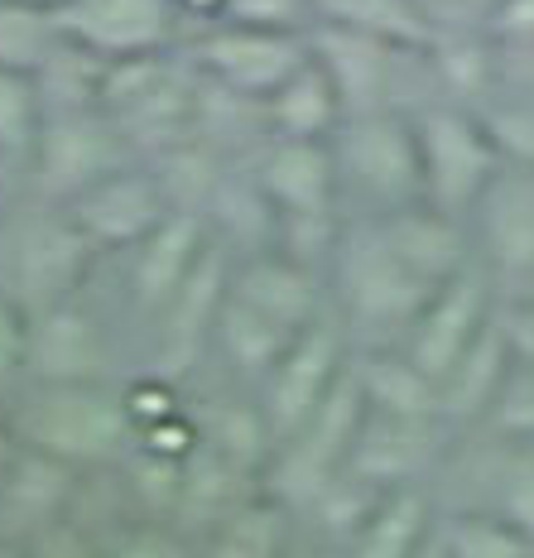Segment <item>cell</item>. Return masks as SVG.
<instances>
[{
  "label": "cell",
  "instance_id": "obj_1",
  "mask_svg": "<svg viewBox=\"0 0 534 558\" xmlns=\"http://www.w3.org/2000/svg\"><path fill=\"white\" fill-rule=\"evenodd\" d=\"M15 438L63 468L97 476L135 448V418L121 386H20L5 404Z\"/></svg>",
  "mask_w": 534,
  "mask_h": 558
},
{
  "label": "cell",
  "instance_id": "obj_2",
  "mask_svg": "<svg viewBox=\"0 0 534 558\" xmlns=\"http://www.w3.org/2000/svg\"><path fill=\"white\" fill-rule=\"evenodd\" d=\"M328 294L332 318L347 328L352 347H400L434 289L404 270L376 217H347L328 265Z\"/></svg>",
  "mask_w": 534,
  "mask_h": 558
},
{
  "label": "cell",
  "instance_id": "obj_3",
  "mask_svg": "<svg viewBox=\"0 0 534 558\" xmlns=\"http://www.w3.org/2000/svg\"><path fill=\"white\" fill-rule=\"evenodd\" d=\"M101 265L92 241L77 231L68 207L34 203L20 193L0 222V289L20 308L44 313L87 294V279Z\"/></svg>",
  "mask_w": 534,
  "mask_h": 558
},
{
  "label": "cell",
  "instance_id": "obj_4",
  "mask_svg": "<svg viewBox=\"0 0 534 558\" xmlns=\"http://www.w3.org/2000/svg\"><path fill=\"white\" fill-rule=\"evenodd\" d=\"M197 92H203V77H197L189 49L125 58V63H107L101 111L121 125L135 155L159 159L193 140Z\"/></svg>",
  "mask_w": 534,
  "mask_h": 558
},
{
  "label": "cell",
  "instance_id": "obj_5",
  "mask_svg": "<svg viewBox=\"0 0 534 558\" xmlns=\"http://www.w3.org/2000/svg\"><path fill=\"white\" fill-rule=\"evenodd\" d=\"M347 217H386L424 203V165L414 111L390 107L371 116H347L332 135Z\"/></svg>",
  "mask_w": 534,
  "mask_h": 558
},
{
  "label": "cell",
  "instance_id": "obj_6",
  "mask_svg": "<svg viewBox=\"0 0 534 558\" xmlns=\"http://www.w3.org/2000/svg\"><path fill=\"white\" fill-rule=\"evenodd\" d=\"M414 131H420L424 203L452 217H472V207L506 169L486 111L458 107V101H424L414 107Z\"/></svg>",
  "mask_w": 534,
  "mask_h": 558
},
{
  "label": "cell",
  "instance_id": "obj_7",
  "mask_svg": "<svg viewBox=\"0 0 534 558\" xmlns=\"http://www.w3.org/2000/svg\"><path fill=\"white\" fill-rule=\"evenodd\" d=\"M125 165H141L131 140L107 111H68V116H44L39 145L29 155V169L20 179V193L34 203L68 207L101 179L121 173Z\"/></svg>",
  "mask_w": 534,
  "mask_h": 558
},
{
  "label": "cell",
  "instance_id": "obj_8",
  "mask_svg": "<svg viewBox=\"0 0 534 558\" xmlns=\"http://www.w3.org/2000/svg\"><path fill=\"white\" fill-rule=\"evenodd\" d=\"M362 418H366V395H362V380H356V366H347L338 390L275 448L270 468H265V492L280 496L294 515H304L313 496L347 472L356 434H362Z\"/></svg>",
  "mask_w": 534,
  "mask_h": 558
},
{
  "label": "cell",
  "instance_id": "obj_9",
  "mask_svg": "<svg viewBox=\"0 0 534 558\" xmlns=\"http://www.w3.org/2000/svg\"><path fill=\"white\" fill-rule=\"evenodd\" d=\"M121 342L107 308L87 294L34 313L29 323V380L25 386H121Z\"/></svg>",
  "mask_w": 534,
  "mask_h": 558
},
{
  "label": "cell",
  "instance_id": "obj_10",
  "mask_svg": "<svg viewBox=\"0 0 534 558\" xmlns=\"http://www.w3.org/2000/svg\"><path fill=\"white\" fill-rule=\"evenodd\" d=\"M352 352H356L352 337H347V328L328 313V318H318L308 332H299L280 362L255 380L251 395H255V404H260L265 424H270L275 448L338 390V380L347 376V366H352Z\"/></svg>",
  "mask_w": 534,
  "mask_h": 558
},
{
  "label": "cell",
  "instance_id": "obj_11",
  "mask_svg": "<svg viewBox=\"0 0 534 558\" xmlns=\"http://www.w3.org/2000/svg\"><path fill=\"white\" fill-rule=\"evenodd\" d=\"M227 289H231V251L222 241H213L203 265L183 279V289L145 328V371L149 376L189 386V376L203 366V356H213V332H217V313L227 304Z\"/></svg>",
  "mask_w": 534,
  "mask_h": 558
},
{
  "label": "cell",
  "instance_id": "obj_12",
  "mask_svg": "<svg viewBox=\"0 0 534 558\" xmlns=\"http://www.w3.org/2000/svg\"><path fill=\"white\" fill-rule=\"evenodd\" d=\"M193 68L207 83L236 92L246 101H270L299 68L308 63V34H280V29H251V25H213L197 29L189 44Z\"/></svg>",
  "mask_w": 534,
  "mask_h": 558
},
{
  "label": "cell",
  "instance_id": "obj_13",
  "mask_svg": "<svg viewBox=\"0 0 534 558\" xmlns=\"http://www.w3.org/2000/svg\"><path fill=\"white\" fill-rule=\"evenodd\" d=\"M477 265L501 299H534V173L501 169L468 217Z\"/></svg>",
  "mask_w": 534,
  "mask_h": 558
},
{
  "label": "cell",
  "instance_id": "obj_14",
  "mask_svg": "<svg viewBox=\"0 0 534 558\" xmlns=\"http://www.w3.org/2000/svg\"><path fill=\"white\" fill-rule=\"evenodd\" d=\"M63 39L87 49L101 63H125V58L173 53L189 44L173 0H68L58 10Z\"/></svg>",
  "mask_w": 534,
  "mask_h": 558
},
{
  "label": "cell",
  "instance_id": "obj_15",
  "mask_svg": "<svg viewBox=\"0 0 534 558\" xmlns=\"http://www.w3.org/2000/svg\"><path fill=\"white\" fill-rule=\"evenodd\" d=\"M496 308H501V294H496L491 275H486L482 265H468L458 279L438 284L434 294L424 299L420 318L400 337V352L410 356L424 376L444 380L448 371L458 366V356L486 332Z\"/></svg>",
  "mask_w": 534,
  "mask_h": 558
},
{
  "label": "cell",
  "instance_id": "obj_16",
  "mask_svg": "<svg viewBox=\"0 0 534 558\" xmlns=\"http://www.w3.org/2000/svg\"><path fill=\"white\" fill-rule=\"evenodd\" d=\"M179 213L173 207V197L165 193V183H159V173L145 165H125L121 173H111V179H101L97 189H87L77 203H68V217L77 222V231L92 241V251L107 260H125L135 246H141L145 236H155L159 227L169 222V217Z\"/></svg>",
  "mask_w": 534,
  "mask_h": 558
},
{
  "label": "cell",
  "instance_id": "obj_17",
  "mask_svg": "<svg viewBox=\"0 0 534 558\" xmlns=\"http://www.w3.org/2000/svg\"><path fill=\"white\" fill-rule=\"evenodd\" d=\"M308 44H313V58L323 63V73H328L332 87H338L347 116H371V111L404 107L400 101L404 97L400 92L404 68H410L420 53L395 49V44L376 39V34L328 25V20H318V25L308 29Z\"/></svg>",
  "mask_w": 534,
  "mask_h": 558
},
{
  "label": "cell",
  "instance_id": "obj_18",
  "mask_svg": "<svg viewBox=\"0 0 534 558\" xmlns=\"http://www.w3.org/2000/svg\"><path fill=\"white\" fill-rule=\"evenodd\" d=\"M448 438H452V428L444 418H400V414L366 410L347 472L362 476L376 492L428 486V476H434V468L448 452Z\"/></svg>",
  "mask_w": 534,
  "mask_h": 558
},
{
  "label": "cell",
  "instance_id": "obj_19",
  "mask_svg": "<svg viewBox=\"0 0 534 558\" xmlns=\"http://www.w3.org/2000/svg\"><path fill=\"white\" fill-rule=\"evenodd\" d=\"M213 241L217 236L203 213H173L155 236H145L141 246L125 255V289H121L125 313H131L141 328H149L155 313L183 289V279L203 265Z\"/></svg>",
  "mask_w": 534,
  "mask_h": 558
},
{
  "label": "cell",
  "instance_id": "obj_20",
  "mask_svg": "<svg viewBox=\"0 0 534 558\" xmlns=\"http://www.w3.org/2000/svg\"><path fill=\"white\" fill-rule=\"evenodd\" d=\"M83 472L20 444L15 462L0 476V534L15 544H29L34 534H44L58 520H73L77 506H83Z\"/></svg>",
  "mask_w": 534,
  "mask_h": 558
},
{
  "label": "cell",
  "instance_id": "obj_21",
  "mask_svg": "<svg viewBox=\"0 0 534 558\" xmlns=\"http://www.w3.org/2000/svg\"><path fill=\"white\" fill-rule=\"evenodd\" d=\"M376 227L386 231L390 251L404 260V270L428 289L448 284V279H458L468 265H477L468 217L438 213L434 203H414V207H400V213H386V217H376Z\"/></svg>",
  "mask_w": 534,
  "mask_h": 558
},
{
  "label": "cell",
  "instance_id": "obj_22",
  "mask_svg": "<svg viewBox=\"0 0 534 558\" xmlns=\"http://www.w3.org/2000/svg\"><path fill=\"white\" fill-rule=\"evenodd\" d=\"M510 371H515V362H510V347L501 332V308H496L486 332L458 356V366L438 380V400H444V418L452 434H477L486 418H491Z\"/></svg>",
  "mask_w": 534,
  "mask_h": 558
},
{
  "label": "cell",
  "instance_id": "obj_23",
  "mask_svg": "<svg viewBox=\"0 0 534 558\" xmlns=\"http://www.w3.org/2000/svg\"><path fill=\"white\" fill-rule=\"evenodd\" d=\"M255 492H265V482L236 462H227L222 452L193 448V458L183 462V482H179V501H173V525L189 539H203L213 525H222L236 506H246Z\"/></svg>",
  "mask_w": 534,
  "mask_h": 558
},
{
  "label": "cell",
  "instance_id": "obj_24",
  "mask_svg": "<svg viewBox=\"0 0 534 558\" xmlns=\"http://www.w3.org/2000/svg\"><path fill=\"white\" fill-rule=\"evenodd\" d=\"M193 404V424H197V444L222 452L227 462L255 472L265 482V468L275 458V438H270V424H265L260 404L246 386L236 390H213V395H197Z\"/></svg>",
  "mask_w": 534,
  "mask_h": 558
},
{
  "label": "cell",
  "instance_id": "obj_25",
  "mask_svg": "<svg viewBox=\"0 0 534 558\" xmlns=\"http://www.w3.org/2000/svg\"><path fill=\"white\" fill-rule=\"evenodd\" d=\"M444 525L434 486H400L386 492L366 525L342 544V558H414Z\"/></svg>",
  "mask_w": 534,
  "mask_h": 558
},
{
  "label": "cell",
  "instance_id": "obj_26",
  "mask_svg": "<svg viewBox=\"0 0 534 558\" xmlns=\"http://www.w3.org/2000/svg\"><path fill=\"white\" fill-rule=\"evenodd\" d=\"M352 366H356V380H362L366 410L400 414V418H444L438 380L424 376L400 347H356Z\"/></svg>",
  "mask_w": 534,
  "mask_h": 558
},
{
  "label": "cell",
  "instance_id": "obj_27",
  "mask_svg": "<svg viewBox=\"0 0 534 558\" xmlns=\"http://www.w3.org/2000/svg\"><path fill=\"white\" fill-rule=\"evenodd\" d=\"M424 73L434 83V101L486 111L501 83V44L491 34H462V39H434L424 49Z\"/></svg>",
  "mask_w": 534,
  "mask_h": 558
},
{
  "label": "cell",
  "instance_id": "obj_28",
  "mask_svg": "<svg viewBox=\"0 0 534 558\" xmlns=\"http://www.w3.org/2000/svg\"><path fill=\"white\" fill-rule=\"evenodd\" d=\"M342 121H347L342 97L313 53H308V63L265 101V131H270V140H332L342 131Z\"/></svg>",
  "mask_w": 534,
  "mask_h": 558
},
{
  "label": "cell",
  "instance_id": "obj_29",
  "mask_svg": "<svg viewBox=\"0 0 534 558\" xmlns=\"http://www.w3.org/2000/svg\"><path fill=\"white\" fill-rule=\"evenodd\" d=\"M299 534V515L280 496L255 492L246 506H236L222 525H213L197 539V558H284Z\"/></svg>",
  "mask_w": 534,
  "mask_h": 558
},
{
  "label": "cell",
  "instance_id": "obj_30",
  "mask_svg": "<svg viewBox=\"0 0 534 558\" xmlns=\"http://www.w3.org/2000/svg\"><path fill=\"white\" fill-rule=\"evenodd\" d=\"M472 482H477L472 506L510 520L534 539V444H510V438L486 434L477 462H472Z\"/></svg>",
  "mask_w": 534,
  "mask_h": 558
},
{
  "label": "cell",
  "instance_id": "obj_31",
  "mask_svg": "<svg viewBox=\"0 0 534 558\" xmlns=\"http://www.w3.org/2000/svg\"><path fill=\"white\" fill-rule=\"evenodd\" d=\"M44 116H68V111H101V87H107V63L92 58L77 44H58L49 63L34 73Z\"/></svg>",
  "mask_w": 534,
  "mask_h": 558
},
{
  "label": "cell",
  "instance_id": "obj_32",
  "mask_svg": "<svg viewBox=\"0 0 534 558\" xmlns=\"http://www.w3.org/2000/svg\"><path fill=\"white\" fill-rule=\"evenodd\" d=\"M318 20L376 34V39L395 44V49H410V53H424L434 44V34L420 20L414 0H318Z\"/></svg>",
  "mask_w": 534,
  "mask_h": 558
},
{
  "label": "cell",
  "instance_id": "obj_33",
  "mask_svg": "<svg viewBox=\"0 0 534 558\" xmlns=\"http://www.w3.org/2000/svg\"><path fill=\"white\" fill-rule=\"evenodd\" d=\"M63 44L58 10L20 5V0H0V73H25L34 77Z\"/></svg>",
  "mask_w": 534,
  "mask_h": 558
},
{
  "label": "cell",
  "instance_id": "obj_34",
  "mask_svg": "<svg viewBox=\"0 0 534 558\" xmlns=\"http://www.w3.org/2000/svg\"><path fill=\"white\" fill-rule=\"evenodd\" d=\"M444 539L452 558H534L530 534H520L510 520L482 506L444 510Z\"/></svg>",
  "mask_w": 534,
  "mask_h": 558
},
{
  "label": "cell",
  "instance_id": "obj_35",
  "mask_svg": "<svg viewBox=\"0 0 534 558\" xmlns=\"http://www.w3.org/2000/svg\"><path fill=\"white\" fill-rule=\"evenodd\" d=\"M44 131V101L34 77L25 73H0V159L25 179L29 155Z\"/></svg>",
  "mask_w": 534,
  "mask_h": 558
},
{
  "label": "cell",
  "instance_id": "obj_36",
  "mask_svg": "<svg viewBox=\"0 0 534 558\" xmlns=\"http://www.w3.org/2000/svg\"><path fill=\"white\" fill-rule=\"evenodd\" d=\"M101 549L107 558H197V539H189L173 520L131 515L101 534Z\"/></svg>",
  "mask_w": 534,
  "mask_h": 558
},
{
  "label": "cell",
  "instance_id": "obj_37",
  "mask_svg": "<svg viewBox=\"0 0 534 558\" xmlns=\"http://www.w3.org/2000/svg\"><path fill=\"white\" fill-rule=\"evenodd\" d=\"M477 434H491V438H510V444H534V371L530 366H515L496 400L491 418L477 428Z\"/></svg>",
  "mask_w": 534,
  "mask_h": 558
},
{
  "label": "cell",
  "instance_id": "obj_38",
  "mask_svg": "<svg viewBox=\"0 0 534 558\" xmlns=\"http://www.w3.org/2000/svg\"><path fill=\"white\" fill-rule=\"evenodd\" d=\"M222 25L308 34L313 25H318V0H227Z\"/></svg>",
  "mask_w": 534,
  "mask_h": 558
},
{
  "label": "cell",
  "instance_id": "obj_39",
  "mask_svg": "<svg viewBox=\"0 0 534 558\" xmlns=\"http://www.w3.org/2000/svg\"><path fill=\"white\" fill-rule=\"evenodd\" d=\"M29 313L0 289V404L29 380Z\"/></svg>",
  "mask_w": 534,
  "mask_h": 558
},
{
  "label": "cell",
  "instance_id": "obj_40",
  "mask_svg": "<svg viewBox=\"0 0 534 558\" xmlns=\"http://www.w3.org/2000/svg\"><path fill=\"white\" fill-rule=\"evenodd\" d=\"M414 10L434 39H462V34H491L501 0H414Z\"/></svg>",
  "mask_w": 534,
  "mask_h": 558
},
{
  "label": "cell",
  "instance_id": "obj_41",
  "mask_svg": "<svg viewBox=\"0 0 534 558\" xmlns=\"http://www.w3.org/2000/svg\"><path fill=\"white\" fill-rule=\"evenodd\" d=\"M25 549V558H107V549H101V534L83 525V520H58V525H49L44 534H34L29 544H20Z\"/></svg>",
  "mask_w": 534,
  "mask_h": 558
},
{
  "label": "cell",
  "instance_id": "obj_42",
  "mask_svg": "<svg viewBox=\"0 0 534 558\" xmlns=\"http://www.w3.org/2000/svg\"><path fill=\"white\" fill-rule=\"evenodd\" d=\"M491 135L501 145L510 169H530L534 173V107H486Z\"/></svg>",
  "mask_w": 534,
  "mask_h": 558
},
{
  "label": "cell",
  "instance_id": "obj_43",
  "mask_svg": "<svg viewBox=\"0 0 534 558\" xmlns=\"http://www.w3.org/2000/svg\"><path fill=\"white\" fill-rule=\"evenodd\" d=\"M501 332L510 362L534 371V299H501Z\"/></svg>",
  "mask_w": 534,
  "mask_h": 558
},
{
  "label": "cell",
  "instance_id": "obj_44",
  "mask_svg": "<svg viewBox=\"0 0 534 558\" xmlns=\"http://www.w3.org/2000/svg\"><path fill=\"white\" fill-rule=\"evenodd\" d=\"M491 39L501 49H534V0H501L496 10V25H491Z\"/></svg>",
  "mask_w": 534,
  "mask_h": 558
},
{
  "label": "cell",
  "instance_id": "obj_45",
  "mask_svg": "<svg viewBox=\"0 0 534 558\" xmlns=\"http://www.w3.org/2000/svg\"><path fill=\"white\" fill-rule=\"evenodd\" d=\"M173 5H179L183 25H189V39L197 29L222 25V15H227V0H173Z\"/></svg>",
  "mask_w": 534,
  "mask_h": 558
},
{
  "label": "cell",
  "instance_id": "obj_46",
  "mask_svg": "<svg viewBox=\"0 0 534 558\" xmlns=\"http://www.w3.org/2000/svg\"><path fill=\"white\" fill-rule=\"evenodd\" d=\"M284 558H342V549H332L328 539H318V534H308L304 525H299V534H294V544H289Z\"/></svg>",
  "mask_w": 534,
  "mask_h": 558
},
{
  "label": "cell",
  "instance_id": "obj_47",
  "mask_svg": "<svg viewBox=\"0 0 534 558\" xmlns=\"http://www.w3.org/2000/svg\"><path fill=\"white\" fill-rule=\"evenodd\" d=\"M15 452H20V438H15V428H10L5 410H0V476H5V468L15 462Z\"/></svg>",
  "mask_w": 534,
  "mask_h": 558
},
{
  "label": "cell",
  "instance_id": "obj_48",
  "mask_svg": "<svg viewBox=\"0 0 534 558\" xmlns=\"http://www.w3.org/2000/svg\"><path fill=\"white\" fill-rule=\"evenodd\" d=\"M414 558H452V554H448V539H444V525H438V534H434V539H428Z\"/></svg>",
  "mask_w": 534,
  "mask_h": 558
},
{
  "label": "cell",
  "instance_id": "obj_49",
  "mask_svg": "<svg viewBox=\"0 0 534 558\" xmlns=\"http://www.w3.org/2000/svg\"><path fill=\"white\" fill-rule=\"evenodd\" d=\"M0 193H20V173L0 159Z\"/></svg>",
  "mask_w": 534,
  "mask_h": 558
},
{
  "label": "cell",
  "instance_id": "obj_50",
  "mask_svg": "<svg viewBox=\"0 0 534 558\" xmlns=\"http://www.w3.org/2000/svg\"><path fill=\"white\" fill-rule=\"evenodd\" d=\"M0 558H25V549H20L15 539H5V534H0Z\"/></svg>",
  "mask_w": 534,
  "mask_h": 558
},
{
  "label": "cell",
  "instance_id": "obj_51",
  "mask_svg": "<svg viewBox=\"0 0 534 558\" xmlns=\"http://www.w3.org/2000/svg\"><path fill=\"white\" fill-rule=\"evenodd\" d=\"M20 5H39V10H63L68 0H20Z\"/></svg>",
  "mask_w": 534,
  "mask_h": 558
},
{
  "label": "cell",
  "instance_id": "obj_52",
  "mask_svg": "<svg viewBox=\"0 0 534 558\" xmlns=\"http://www.w3.org/2000/svg\"><path fill=\"white\" fill-rule=\"evenodd\" d=\"M20 193H0V222H5V213H10V203H15Z\"/></svg>",
  "mask_w": 534,
  "mask_h": 558
}]
</instances>
